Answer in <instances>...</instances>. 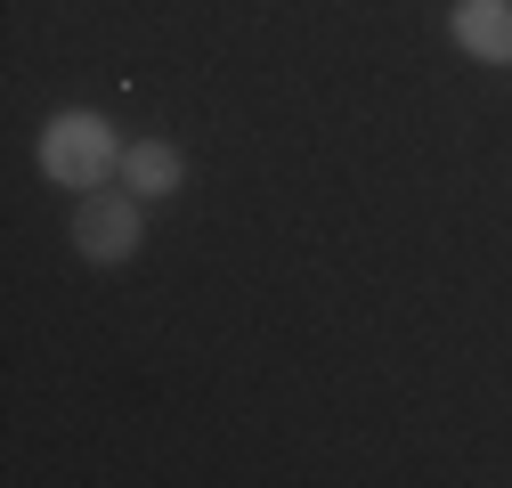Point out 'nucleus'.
Masks as SVG:
<instances>
[{
  "instance_id": "4",
  "label": "nucleus",
  "mask_w": 512,
  "mask_h": 488,
  "mask_svg": "<svg viewBox=\"0 0 512 488\" xmlns=\"http://www.w3.org/2000/svg\"><path fill=\"white\" fill-rule=\"evenodd\" d=\"M122 188L131 196H179L187 188V147H171V139H131L122 147Z\"/></svg>"
},
{
  "instance_id": "2",
  "label": "nucleus",
  "mask_w": 512,
  "mask_h": 488,
  "mask_svg": "<svg viewBox=\"0 0 512 488\" xmlns=\"http://www.w3.org/2000/svg\"><path fill=\"white\" fill-rule=\"evenodd\" d=\"M147 244V196H131V188H90L82 196V212H74V253L90 261V269H122Z\"/></svg>"
},
{
  "instance_id": "1",
  "label": "nucleus",
  "mask_w": 512,
  "mask_h": 488,
  "mask_svg": "<svg viewBox=\"0 0 512 488\" xmlns=\"http://www.w3.org/2000/svg\"><path fill=\"white\" fill-rule=\"evenodd\" d=\"M122 147H131V139H114V122H106L98 106H66V114L41 122L33 163H41L49 188L90 196V188H106V179H122Z\"/></svg>"
},
{
  "instance_id": "3",
  "label": "nucleus",
  "mask_w": 512,
  "mask_h": 488,
  "mask_svg": "<svg viewBox=\"0 0 512 488\" xmlns=\"http://www.w3.org/2000/svg\"><path fill=\"white\" fill-rule=\"evenodd\" d=\"M447 41L480 66H512V0H456L447 9Z\"/></svg>"
}]
</instances>
